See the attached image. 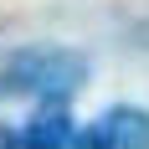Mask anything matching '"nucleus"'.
Returning a JSON list of instances; mask_svg holds the SVG:
<instances>
[{
	"label": "nucleus",
	"mask_w": 149,
	"mask_h": 149,
	"mask_svg": "<svg viewBox=\"0 0 149 149\" xmlns=\"http://www.w3.org/2000/svg\"><path fill=\"white\" fill-rule=\"evenodd\" d=\"M88 77V62L67 46H26L0 67V93H36L46 103L72 98Z\"/></svg>",
	"instance_id": "f257e3e1"
},
{
	"label": "nucleus",
	"mask_w": 149,
	"mask_h": 149,
	"mask_svg": "<svg viewBox=\"0 0 149 149\" xmlns=\"http://www.w3.org/2000/svg\"><path fill=\"white\" fill-rule=\"evenodd\" d=\"M77 149H149V113L144 108H108L103 118L77 134Z\"/></svg>",
	"instance_id": "f03ea898"
},
{
	"label": "nucleus",
	"mask_w": 149,
	"mask_h": 149,
	"mask_svg": "<svg viewBox=\"0 0 149 149\" xmlns=\"http://www.w3.org/2000/svg\"><path fill=\"white\" fill-rule=\"evenodd\" d=\"M0 149H77V129L62 103H46L21 129H0Z\"/></svg>",
	"instance_id": "7ed1b4c3"
}]
</instances>
